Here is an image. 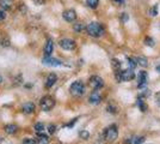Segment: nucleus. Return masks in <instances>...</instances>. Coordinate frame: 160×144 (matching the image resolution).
<instances>
[{
	"label": "nucleus",
	"instance_id": "1",
	"mask_svg": "<svg viewBox=\"0 0 160 144\" xmlns=\"http://www.w3.org/2000/svg\"><path fill=\"white\" fill-rule=\"evenodd\" d=\"M87 34L92 37H100L104 35V28L100 23L97 22H91L86 27Z\"/></svg>",
	"mask_w": 160,
	"mask_h": 144
},
{
	"label": "nucleus",
	"instance_id": "2",
	"mask_svg": "<svg viewBox=\"0 0 160 144\" xmlns=\"http://www.w3.org/2000/svg\"><path fill=\"white\" fill-rule=\"evenodd\" d=\"M116 79L118 82H128V81H132L135 78V73L133 72V70L128 69V70H120V71H116Z\"/></svg>",
	"mask_w": 160,
	"mask_h": 144
},
{
	"label": "nucleus",
	"instance_id": "3",
	"mask_svg": "<svg viewBox=\"0 0 160 144\" xmlns=\"http://www.w3.org/2000/svg\"><path fill=\"white\" fill-rule=\"evenodd\" d=\"M69 91L75 97L82 96L84 93H85V85H84V83L81 82V81H75L74 83H72V85L69 88Z\"/></svg>",
	"mask_w": 160,
	"mask_h": 144
},
{
	"label": "nucleus",
	"instance_id": "4",
	"mask_svg": "<svg viewBox=\"0 0 160 144\" xmlns=\"http://www.w3.org/2000/svg\"><path fill=\"white\" fill-rule=\"evenodd\" d=\"M103 136H104V139L107 142H113L117 138V136H118V129H117V126L116 125L109 126L108 129H105Z\"/></svg>",
	"mask_w": 160,
	"mask_h": 144
},
{
	"label": "nucleus",
	"instance_id": "5",
	"mask_svg": "<svg viewBox=\"0 0 160 144\" xmlns=\"http://www.w3.org/2000/svg\"><path fill=\"white\" fill-rule=\"evenodd\" d=\"M40 104H41V108L44 110V112H49V110H52L54 108L55 100H54L52 96H44V97H42Z\"/></svg>",
	"mask_w": 160,
	"mask_h": 144
},
{
	"label": "nucleus",
	"instance_id": "6",
	"mask_svg": "<svg viewBox=\"0 0 160 144\" xmlns=\"http://www.w3.org/2000/svg\"><path fill=\"white\" fill-rule=\"evenodd\" d=\"M88 85L93 90H99L100 88L104 87V81H103V78H100L99 76H92L88 81Z\"/></svg>",
	"mask_w": 160,
	"mask_h": 144
},
{
	"label": "nucleus",
	"instance_id": "7",
	"mask_svg": "<svg viewBox=\"0 0 160 144\" xmlns=\"http://www.w3.org/2000/svg\"><path fill=\"white\" fill-rule=\"evenodd\" d=\"M59 46L62 49H65V51H73L74 48H75V46H77V43L72 39H62L59 42Z\"/></svg>",
	"mask_w": 160,
	"mask_h": 144
},
{
	"label": "nucleus",
	"instance_id": "8",
	"mask_svg": "<svg viewBox=\"0 0 160 144\" xmlns=\"http://www.w3.org/2000/svg\"><path fill=\"white\" fill-rule=\"evenodd\" d=\"M42 64L43 65H47V66H52V67H56V66H61L62 62L55 58H52V56H44L42 59Z\"/></svg>",
	"mask_w": 160,
	"mask_h": 144
},
{
	"label": "nucleus",
	"instance_id": "9",
	"mask_svg": "<svg viewBox=\"0 0 160 144\" xmlns=\"http://www.w3.org/2000/svg\"><path fill=\"white\" fill-rule=\"evenodd\" d=\"M88 101H90L91 104H99L102 102V95L99 94V91L98 90H93L91 93L90 97H88Z\"/></svg>",
	"mask_w": 160,
	"mask_h": 144
},
{
	"label": "nucleus",
	"instance_id": "10",
	"mask_svg": "<svg viewBox=\"0 0 160 144\" xmlns=\"http://www.w3.org/2000/svg\"><path fill=\"white\" fill-rule=\"evenodd\" d=\"M62 17H63V19L66 22H69V23H72L77 19V13H75V11L74 10H66L63 14H62Z\"/></svg>",
	"mask_w": 160,
	"mask_h": 144
},
{
	"label": "nucleus",
	"instance_id": "11",
	"mask_svg": "<svg viewBox=\"0 0 160 144\" xmlns=\"http://www.w3.org/2000/svg\"><path fill=\"white\" fill-rule=\"evenodd\" d=\"M53 51H54V42H53V40L49 39V40L46 42V46H44V48H43L44 56H50L52 53H53Z\"/></svg>",
	"mask_w": 160,
	"mask_h": 144
},
{
	"label": "nucleus",
	"instance_id": "12",
	"mask_svg": "<svg viewBox=\"0 0 160 144\" xmlns=\"http://www.w3.org/2000/svg\"><path fill=\"white\" fill-rule=\"evenodd\" d=\"M147 84V72L146 71H141L139 76H138V87L139 88H143Z\"/></svg>",
	"mask_w": 160,
	"mask_h": 144
},
{
	"label": "nucleus",
	"instance_id": "13",
	"mask_svg": "<svg viewBox=\"0 0 160 144\" xmlns=\"http://www.w3.org/2000/svg\"><path fill=\"white\" fill-rule=\"evenodd\" d=\"M56 82H58V76L55 75V73L48 75L47 82H46V88H52Z\"/></svg>",
	"mask_w": 160,
	"mask_h": 144
},
{
	"label": "nucleus",
	"instance_id": "14",
	"mask_svg": "<svg viewBox=\"0 0 160 144\" xmlns=\"http://www.w3.org/2000/svg\"><path fill=\"white\" fill-rule=\"evenodd\" d=\"M36 144H49V138H48L47 135H44L43 132H40V133L37 135Z\"/></svg>",
	"mask_w": 160,
	"mask_h": 144
},
{
	"label": "nucleus",
	"instance_id": "15",
	"mask_svg": "<svg viewBox=\"0 0 160 144\" xmlns=\"http://www.w3.org/2000/svg\"><path fill=\"white\" fill-rule=\"evenodd\" d=\"M13 5V0H0V8L6 11V10H10Z\"/></svg>",
	"mask_w": 160,
	"mask_h": 144
},
{
	"label": "nucleus",
	"instance_id": "16",
	"mask_svg": "<svg viewBox=\"0 0 160 144\" xmlns=\"http://www.w3.org/2000/svg\"><path fill=\"white\" fill-rule=\"evenodd\" d=\"M23 112L25 114H31L35 112V104L32 102H27L24 106H23Z\"/></svg>",
	"mask_w": 160,
	"mask_h": 144
},
{
	"label": "nucleus",
	"instance_id": "17",
	"mask_svg": "<svg viewBox=\"0 0 160 144\" xmlns=\"http://www.w3.org/2000/svg\"><path fill=\"white\" fill-rule=\"evenodd\" d=\"M17 131H18V126L14 125V124H8V125L5 126V132L8 133V135H14Z\"/></svg>",
	"mask_w": 160,
	"mask_h": 144
},
{
	"label": "nucleus",
	"instance_id": "18",
	"mask_svg": "<svg viewBox=\"0 0 160 144\" xmlns=\"http://www.w3.org/2000/svg\"><path fill=\"white\" fill-rule=\"evenodd\" d=\"M134 60L136 62V65H140L142 67H147L148 66V60H147L146 58H143V56H136V58H134Z\"/></svg>",
	"mask_w": 160,
	"mask_h": 144
},
{
	"label": "nucleus",
	"instance_id": "19",
	"mask_svg": "<svg viewBox=\"0 0 160 144\" xmlns=\"http://www.w3.org/2000/svg\"><path fill=\"white\" fill-rule=\"evenodd\" d=\"M136 104H138V107L140 108L141 112H146L147 110V104L145 103L142 97H138V99H136Z\"/></svg>",
	"mask_w": 160,
	"mask_h": 144
},
{
	"label": "nucleus",
	"instance_id": "20",
	"mask_svg": "<svg viewBox=\"0 0 160 144\" xmlns=\"http://www.w3.org/2000/svg\"><path fill=\"white\" fill-rule=\"evenodd\" d=\"M99 4V0H86V5L91 8H96Z\"/></svg>",
	"mask_w": 160,
	"mask_h": 144
},
{
	"label": "nucleus",
	"instance_id": "21",
	"mask_svg": "<svg viewBox=\"0 0 160 144\" xmlns=\"http://www.w3.org/2000/svg\"><path fill=\"white\" fill-rule=\"evenodd\" d=\"M33 130L36 131L37 133L43 132V131H44V125H43L42 123H36L35 124V126H33Z\"/></svg>",
	"mask_w": 160,
	"mask_h": 144
},
{
	"label": "nucleus",
	"instance_id": "22",
	"mask_svg": "<svg viewBox=\"0 0 160 144\" xmlns=\"http://www.w3.org/2000/svg\"><path fill=\"white\" fill-rule=\"evenodd\" d=\"M111 65H112V69L115 70V71H120L121 70V61L120 60H117V59H112Z\"/></svg>",
	"mask_w": 160,
	"mask_h": 144
},
{
	"label": "nucleus",
	"instance_id": "23",
	"mask_svg": "<svg viewBox=\"0 0 160 144\" xmlns=\"http://www.w3.org/2000/svg\"><path fill=\"white\" fill-rule=\"evenodd\" d=\"M127 65H128V69H130V70H134L136 67V62H135V60L132 59V58H127Z\"/></svg>",
	"mask_w": 160,
	"mask_h": 144
},
{
	"label": "nucleus",
	"instance_id": "24",
	"mask_svg": "<svg viewBox=\"0 0 160 144\" xmlns=\"http://www.w3.org/2000/svg\"><path fill=\"white\" fill-rule=\"evenodd\" d=\"M73 29H74V31L80 33V31L84 29V25H82V23H75V24L73 25Z\"/></svg>",
	"mask_w": 160,
	"mask_h": 144
},
{
	"label": "nucleus",
	"instance_id": "25",
	"mask_svg": "<svg viewBox=\"0 0 160 144\" xmlns=\"http://www.w3.org/2000/svg\"><path fill=\"white\" fill-rule=\"evenodd\" d=\"M79 136H80V138H82V139H88L90 133H88L86 130H82V131H80Z\"/></svg>",
	"mask_w": 160,
	"mask_h": 144
},
{
	"label": "nucleus",
	"instance_id": "26",
	"mask_svg": "<svg viewBox=\"0 0 160 144\" xmlns=\"http://www.w3.org/2000/svg\"><path fill=\"white\" fill-rule=\"evenodd\" d=\"M149 95H151V91H149L148 89H145V90H142V93H140L139 97H142V99H145V97H148Z\"/></svg>",
	"mask_w": 160,
	"mask_h": 144
},
{
	"label": "nucleus",
	"instance_id": "27",
	"mask_svg": "<svg viewBox=\"0 0 160 144\" xmlns=\"http://www.w3.org/2000/svg\"><path fill=\"white\" fill-rule=\"evenodd\" d=\"M22 144H36V141L32 138H24Z\"/></svg>",
	"mask_w": 160,
	"mask_h": 144
},
{
	"label": "nucleus",
	"instance_id": "28",
	"mask_svg": "<svg viewBox=\"0 0 160 144\" xmlns=\"http://www.w3.org/2000/svg\"><path fill=\"white\" fill-rule=\"evenodd\" d=\"M145 142V137H136L133 141V144H142Z\"/></svg>",
	"mask_w": 160,
	"mask_h": 144
},
{
	"label": "nucleus",
	"instance_id": "29",
	"mask_svg": "<svg viewBox=\"0 0 160 144\" xmlns=\"http://www.w3.org/2000/svg\"><path fill=\"white\" fill-rule=\"evenodd\" d=\"M116 110H117V108H116L115 106H112L111 103L108 104V112H110V113H116Z\"/></svg>",
	"mask_w": 160,
	"mask_h": 144
},
{
	"label": "nucleus",
	"instance_id": "30",
	"mask_svg": "<svg viewBox=\"0 0 160 144\" xmlns=\"http://www.w3.org/2000/svg\"><path fill=\"white\" fill-rule=\"evenodd\" d=\"M145 42H146L147 46H151V47H153V46H154V41L151 39V37H147L146 40H145Z\"/></svg>",
	"mask_w": 160,
	"mask_h": 144
},
{
	"label": "nucleus",
	"instance_id": "31",
	"mask_svg": "<svg viewBox=\"0 0 160 144\" xmlns=\"http://www.w3.org/2000/svg\"><path fill=\"white\" fill-rule=\"evenodd\" d=\"M55 130H56L55 125H49V126H48V132H49L50 135H53V133H55Z\"/></svg>",
	"mask_w": 160,
	"mask_h": 144
},
{
	"label": "nucleus",
	"instance_id": "32",
	"mask_svg": "<svg viewBox=\"0 0 160 144\" xmlns=\"http://www.w3.org/2000/svg\"><path fill=\"white\" fill-rule=\"evenodd\" d=\"M155 14H158V6H157V5H154V6L151 8V16H155Z\"/></svg>",
	"mask_w": 160,
	"mask_h": 144
},
{
	"label": "nucleus",
	"instance_id": "33",
	"mask_svg": "<svg viewBox=\"0 0 160 144\" xmlns=\"http://www.w3.org/2000/svg\"><path fill=\"white\" fill-rule=\"evenodd\" d=\"M5 18H6V12L0 8V21H4Z\"/></svg>",
	"mask_w": 160,
	"mask_h": 144
},
{
	"label": "nucleus",
	"instance_id": "34",
	"mask_svg": "<svg viewBox=\"0 0 160 144\" xmlns=\"http://www.w3.org/2000/svg\"><path fill=\"white\" fill-rule=\"evenodd\" d=\"M155 102L160 106V93H157V94H155Z\"/></svg>",
	"mask_w": 160,
	"mask_h": 144
},
{
	"label": "nucleus",
	"instance_id": "35",
	"mask_svg": "<svg viewBox=\"0 0 160 144\" xmlns=\"http://www.w3.org/2000/svg\"><path fill=\"white\" fill-rule=\"evenodd\" d=\"M77 120H78V119H73V121H72V123H69V124H67L66 126L67 127H73V125L77 123Z\"/></svg>",
	"mask_w": 160,
	"mask_h": 144
},
{
	"label": "nucleus",
	"instance_id": "36",
	"mask_svg": "<svg viewBox=\"0 0 160 144\" xmlns=\"http://www.w3.org/2000/svg\"><path fill=\"white\" fill-rule=\"evenodd\" d=\"M2 141H4V138H2V137H0V144L2 143Z\"/></svg>",
	"mask_w": 160,
	"mask_h": 144
},
{
	"label": "nucleus",
	"instance_id": "37",
	"mask_svg": "<svg viewBox=\"0 0 160 144\" xmlns=\"http://www.w3.org/2000/svg\"><path fill=\"white\" fill-rule=\"evenodd\" d=\"M157 71H159V72H160V65H159V66H157Z\"/></svg>",
	"mask_w": 160,
	"mask_h": 144
},
{
	"label": "nucleus",
	"instance_id": "38",
	"mask_svg": "<svg viewBox=\"0 0 160 144\" xmlns=\"http://www.w3.org/2000/svg\"><path fill=\"white\" fill-rule=\"evenodd\" d=\"M1 83H2V77L0 76V84H1Z\"/></svg>",
	"mask_w": 160,
	"mask_h": 144
}]
</instances>
